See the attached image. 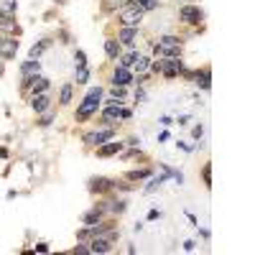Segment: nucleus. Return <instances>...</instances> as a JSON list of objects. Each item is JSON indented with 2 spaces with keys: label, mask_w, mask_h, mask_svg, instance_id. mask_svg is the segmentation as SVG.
<instances>
[{
  "label": "nucleus",
  "mask_w": 255,
  "mask_h": 255,
  "mask_svg": "<svg viewBox=\"0 0 255 255\" xmlns=\"http://www.w3.org/2000/svg\"><path fill=\"white\" fill-rule=\"evenodd\" d=\"M90 77H92L90 67H74V82H77V84H87Z\"/></svg>",
  "instance_id": "nucleus-28"
},
{
  "label": "nucleus",
  "mask_w": 255,
  "mask_h": 255,
  "mask_svg": "<svg viewBox=\"0 0 255 255\" xmlns=\"http://www.w3.org/2000/svg\"><path fill=\"white\" fill-rule=\"evenodd\" d=\"M0 158H8V148H0Z\"/></svg>",
  "instance_id": "nucleus-47"
},
{
  "label": "nucleus",
  "mask_w": 255,
  "mask_h": 255,
  "mask_svg": "<svg viewBox=\"0 0 255 255\" xmlns=\"http://www.w3.org/2000/svg\"><path fill=\"white\" fill-rule=\"evenodd\" d=\"M36 74H41V61L38 59H26L23 64H20V77L23 79H31Z\"/></svg>",
  "instance_id": "nucleus-21"
},
{
  "label": "nucleus",
  "mask_w": 255,
  "mask_h": 255,
  "mask_svg": "<svg viewBox=\"0 0 255 255\" xmlns=\"http://www.w3.org/2000/svg\"><path fill=\"white\" fill-rule=\"evenodd\" d=\"M113 138H118V128H113V125H100V123H97L95 130H87V133L82 135V145L87 148V151H95L97 145L108 143V140H113Z\"/></svg>",
  "instance_id": "nucleus-3"
},
{
  "label": "nucleus",
  "mask_w": 255,
  "mask_h": 255,
  "mask_svg": "<svg viewBox=\"0 0 255 255\" xmlns=\"http://www.w3.org/2000/svg\"><path fill=\"white\" fill-rule=\"evenodd\" d=\"M100 113V100H90V97H82V102L77 105L74 110V123H87Z\"/></svg>",
  "instance_id": "nucleus-8"
},
{
  "label": "nucleus",
  "mask_w": 255,
  "mask_h": 255,
  "mask_svg": "<svg viewBox=\"0 0 255 255\" xmlns=\"http://www.w3.org/2000/svg\"><path fill=\"white\" fill-rule=\"evenodd\" d=\"M118 44L123 49H135L138 44V28H128V26H118Z\"/></svg>",
  "instance_id": "nucleus-13"
},
{
  "label": "nucleus",
  "mask_w": 255,
  "mask_h": 255,
  "mask_svg": "<svg viewBox=\"0 0 255 255\" xmlns=\"http://www.w3.org/2000/svg\"><path fill=\"white\" fill-rule=\"evenodd\" d=\"M51 44H54V38H41V41H36V44L31 46V51H28V59H41L49 49H51Z\"/></svg>",
  "instance_id": "nucleus-20"
},
{
  "label": "nucleus",
  "mask_w": 255,
  "mask_h": 255,
  "mask_svg": "<svg viewBox=\"0 0 255 255\" xmlns=\"http://www.w3.org/2000/svg\"><path fill=\"white\" fill-rule=\"evenodd\" d=\"M18 0H0V18H15Z\"/></svg>",
  "instance_id": "nucleus-25"
},
{
  "label": "nucleus",
  "mask_w": 255,
  "mask_h": 255,
  "mask_svg": "<svg viewBox=\"0 0 255 255\" xmlns=\"http://www.w3.org/2000/svg\"><path fill=\"white\" fill-rule=\"evenodd\" d=\"M151 174H153V166H151V163H145V166H140V168H130V171H125L123 179H125V181H130V184H140V181H145Z\"/></svg>",
  "instance_id": "nucleus-14"
},
{
  "label": "nucleus",
  "mask_w": 255,
  "mask_h": 255,
  "mask_svg": "<svg viewBox=\"0 0 255 255\" xmlns=\"http://www.w3.org/2000/svg\"><path fill=\"white\" fill-rule=\"evenodd\" d=\"M51 87V79H46V77H41V74H36L33 79H31V84H28V90H26V95L28 97H33V95H41V92H46Z\"/></svg>",
  "instance_id": "nucleus-17"
},
{
  "label": "nucleus",
  "mask_w": 255,
  "mask_h": 255,
  "mask_svg": "<svg viewBox=\"0 0 255 255\" xmlns=\"http://www.w3.org/2000/svg\"><path fill=\"white\" fill-rule=\"evenodd\" d=\"M113 184H115V179H110V176H90L87 191L92 197H108V194H113Z\"/></svg>",
  "instance_id": "nucleus-9"
},
{
  "label": "nucleus",
  "mask_w": 255,
  "mask_h": 255,
  "mask_svg": "<svg viewBox=\"0 0 255 255\" xmlns=\"http://www.w3.org/2000/svg\"><path fill=\"white\" fill-rule=\"evenodd\" d=\"M3 74H5V61L0 59V77H3Z\"/></svg>",
  "instance_id": "nucleus-46"
},
{
  "label": "nucleus",
  "mask_w": 255,
  "mask_h": 255,
  "mask_svg": "<svg viewBox=\"0 0 255 255\" xmlns=\"http://www.w3.org/2000/svg\"><path fill=\"white\" fill-rule=\"evenodd\" d=\"M171 179H174V184H176V186H181V184H184V174H181V171H176V168L171 171Z\"/></svg>",
  "instance_id": "nucleus-37"
},
{
  "label": "nucleus",
  "mask_w": 255,
  "mask_h": 255,
  "mask_svg": "<svg viewBox=\"0 0 255 255\" xmlns=\"http://www.w3.org/2000/svg\"><path fill=\"white\" fill-rule=\"evenodd\" d=\"M158 123H161L163 128H171V125H174V120H171V118H168V115H163V118H161Z\"/></svg>",
  "instance_id": "nucleus-40"
},
{
  "label": "nucleus",
  "mask_w": 255,
  "mask_h": 255,
  "mask_svg": "<svg viewBox=\"0 0 255 255\" xmlns=\"http://www.w3.org/2000/svg\"><path fill=\"white\" fill-rule=\"evenodd\" d=\"M184 250H186V253L197 250V243H194V240H186V243H184Z\"/></svg>",
  "instance_id": "nucleus-41"
},
{
  "label": "nucleus",
  "mask_w": 255,
  "mask_h": 255,
  "mask_svg": "<svg viewBox=\"0 0 255 255\" xmlns=\"http://www.w3.org/2000/svg\"><path fill=\"white\" fill-rule=\"evenodd\" d=\"M72 97H74V84L64 82L61 90H59V105H61V108H67V105H72Z\"/></svg>",
  "instance_id": "nucleus-23"
},
{
  "label": "nucleus",
  "mask_w": 255,
  "mask_h": 255,
  "mask_svg": "<svg viewBox=\"0 0 255 255\" xmlns=\"http://www.w3.org/2000/svg\"><path fill=\"white\" fill-rule=\"evenodd\" d=\"M130 118H133V110L123 108V105H105V108H100V125L120 128L123 120H130Z\"/></svg>",
  "instance_id": "nucleus-5"
},
{
  "label": "nucleus",
  "mask_w": 255,
  "mask_h": 255,
  "mask_svg": "<svg viewBox=\"0 0 255 255\" xmlns=\"http://www.w3.org/2000/svg\"><path fill=\"white\" fill-rule=\"evenodd\" d=\"M125 151V140H108V143H102L95 148V156L97 158H113V156H120Z\"/></svg>",
  "instance_id": "nucleus-10"
},
{
  "label": "nucleus",
  "mask_w": 255,
  "mask_h": 255,
  "mask_svg": "<svg viewBox=\"0 0 255 255\" xmlns=\"http://www.w3.org/2000/svg\"><path fill=\"white\" fill-rule=\"evenodd\" d=\"M148 69H151V56H145V54H140L138 59H135V64H133V67H130V72L133 74H148Z\"/></svg>",
  "instance_id": "nucleus-24"
},
{
  "label": "nucleus",
  "mask_w": 255,
  "mask_h": 255,
  "mask_svg": "<svg viewBox=\"0 0 255 255\" xmlns=\"http://www.w3.org/2000/svg\"><path fill=\"white\" fill-rule=\"evenodd\" d=\"M163 140H168V130H163V133L158 135V143H163Z\"/></svg>",
  "instance_id": "nucleus-45"
},
{
  "label": "nucleus",
  "mask_w": 255,
  "mask_h": 255,
  "mask_svg": "<svg viewBox=\"0 0 255 255\" xmlns=\"http://www.w3.org/2000/svg\"><path fill=\"white\" fill-rule=\"evenodd\" d=\"M184 59L181 56H156L151 59V69H148V74H158L163 79H179L181 72H184Z\"/></svg>",
  "instance_id": "nucleus-1"
},
{
  "label": "nucleus",
  "mask_w": 255,
  "mask_h": 255,
  "mask_svg": "<svg viewBox=\"0 0 255 255\" xmlns=\"http://www.w3.org/2000/svg\"><path fill=\"white\" fill-rule=\"evenodd\" d=\"M191 135H194V140H202V135H204V125H202V123H199V125H194Z\"/></svg>",
  "instance_id": "nucleus-36"
},
{
  "label": "nucleus",
  "mask_w": 255,
  "mask_h": 255,
  "mask_svg": "<svg viewBox=\"0 0 255 255\" xmlns=\"http://www.w3.org/2000/svg\"><path fill=\"white\" fill-rule=\"evenodd\" d=\"M102 95H105V90H102L100 84H97V87H90L84 97H90V100H100V102H102Z\"/></svg>",
  "instance_id": "nucleus-33"
},
{
  "label": "nucleus",
  "mask_w": 255,
  "mask_h": 255,
  "mask_svg": "<svg viewBox=\"0 0 255 255\" xmlns=\"http://www.w3.org/2000/svg\"><path fill=\"white\" fill-rule=\"evenodd\" d=\"M115 18H118V26L140 28L143 18H145V10L135 3V0H123V5L115 10Z\"/></svg>",
  "instance_id": "nucleus-2"
},
{
  "label": "nucleus",
  "mask_w": 255,
  "mask_h": 255,
  "mask_svg": "<svg viewBox=\"0 0 255 255\" xmlns=\"http://www.w3.org/2000/svg\"><path fill=\"white\" fill-rule=\"evenodd\" d=\"M120 5H123V0H102V3H100V8H102V13H105V15L115 13Z\"/></svg>",
  "instance_id": "nucleus-29"
},
{
  "label": "nucleus",
  "mask_w": 255,
  "mask_h": 255,
  "mask_svg": "<svg viewBox=\"0 0 255 255\" xmlns=\"http://www.w3.org/2000/svg\"><path fill=\"white\" fill-rule=\"evenodd\" d=\"M181 3H194V0H181Z\"/></svg>",
  "instance_id": "nucleus-48"
},
{
  "label": "nucleus",
  "mask_w": 255,
  "mask_h": 255,
  "mask_svg": "<svg viewBox=\"0 0 255 255\" xmlns=\"http://www.w3.org/2000/svg\"><path fill=\"white\" fill-rule=\"evenodd\" d=\"M202 184H204V189H212V161H207L202 166Z\"/></svg>",
  "instance_id": "nucleus-30"
},
{
  "label": "nucleus",
  "mask_w": 255,
  "mask_h": 255,
  "mask_svg": "<svg viewBox=\"0 0 255 255\" xmlns=\"http://www.w3.org/2000/svg\"><path fill=\"white\" fill-rule=\"evenodd\" d=\"M18 38L15 36H5V33H0V59L3 61H10V59H15V54H18Z\"/></svg>",
  "instance_id": "nucleus-12"
},
{
  "label": "nucleus",
  "mask_w": 255,
  "mask_h": 255,
  "mask_svg": "<svg viewBox=\"0 0 255 255\" xmlns=\"http://www.w3.org/2000/svg\"><path fill=\"white\" fill-rule=\"evenodd\" d=\"M54 3H64V0H54Z\"/></svg>",
  "instance_id": "nucleus-49"
},
{
  "label": "nucleus",
  "mask_w": 255,
  "mask_h": 255,
  "mask_svg": "<svg viewBox=\"0 0 255 255\" xmlns=\"http://www.w3.org/2000/svg\"><path fill=\"white\" fill-rule=\"evenodd\" d=\"M120 156H123V161H145V163L151 161V158H148V153H143L138 145H125V151Z\"/></svg>",
  "instance_id": "nucleus-22"
},
{
  "label": "nucleus",
  "mask_w": 255,
  "mask_h": 255,
  "mask_svg": "<svg viewBox=\"0 0 255 255\" xmlns=\"http://www.w3.org/2000/svg\"><path fill=\"white\" fill-rule=\"evenodd\" d=\"M0 33L20 38V36H23V28H20V23L15 18H0Z\"/></svg>",
  "instance_id": "nucleus-16"
},
{
  "label": "nucleus",
  "mask_w": 255,
  "mask_h": 255,
  "mask_svg": "<svg viewBox=\"0 0 255 255\" xmlns=\"http://www.w3.org/2000/svg\"><path fill=\"white\" fill-rule=\"evenodd\" d=\"M135 3H138L145 13H153V10L158 8V0H135Z\"/></svg>",
  "instance_id": "nucleus-32"
},
{
  "label": "nucleus",
  "mask_w": 255,
  "mask_h": 255,
  "mask_svg": "<svg viewBox=\"0 0 255 255\" xmlns=\"http://www.w3.org/2000/svg\"><path fill=\"white\" fill-rule=\"evenodd\" d=\"M120 54H123V46L118 44V38H115V36L105 38V56H108V61H118Z\"/></svg>",
  "instance_id": "nucleus-19"
},
{
  "label": "nucleus",
  "mask_w": 255,
  "mask_h": 255,
  "mask_svg": "<svg viewBox=\"0 0 255 255\" xmlns=\"http://www.w3.org/2000/svg\"><path fill=\"white\" fill-rule=\"evenodd\" d=\"M158 217H161V212H158V209H151V212H148V220H151V222L158 220Z\"/></svg>",
  "instance_id": "nucleus-42"
},
{
  "label": "nucleus",
  "mask_w": 255,
  "mask_h": 255,
  "mask_svg": "<svg viewBox=\"0 0 255 255\" xmlns=\"http://www.w3.org/2000/svg\"><path fill=\"white\" fill-rule=\"evenodd\" d=\"M181 51H184V38L181 36L166 33V36L153 41V56H181Z\"/></svg>",
  "instance_id": "nucleus-4"
},
{
  "label": "nucleus",
  "mask_w": 255,
  "mask_h": 255,
  "mask_svg": "<svg viewBox=\"0 0 255 255\" xmlns=\"http://www.w3.org/2000/svg\"><path fill=\"white\" fill-rule=\"evenodd\" d=\"M186 220H189L191 225H194V227H199V220H197L194 215H191V212H186Z\"/></svg>",
  "instance_id": "nucleus-43"
},
{
  "label": "nucleus",
  "mask_w": 255,
  "mask_h": 255,
  "mask_svg": "<svg viewBox=\"0 0 255 255\" xmlns=\"http://www.w3.org/2000/svg\"><path fill=\"white\" fill-rule=\"evenodd\" d=\"M140 56V51H135V49H128V54H120V59L115 61V64H120V67H125V69H130L133 64H135V59Z\"/></svg>",
  "instance_id": "nucleus-26"
},
{
  "label": "nucleus",
  "mask_w": 255,
  "mask_h": 255,
  "mask_svg": "<svg viewBox=\"0 0 255 255\" xmlns=\"http://www.w3.org/2000/svg\"><path fill=\"white\" fill-rule=\"evenodd\" d=\"M28 100H31V110H33L36 115L46 113V110L51 108V97H49L46 92H41V95H33V97H28Z\"/></svg>",
  "instance_id": "nucleus-18"
},
{
  "label": "nucleus",
  "mask_w": 255,
  "mask_h": 255,
  "mask_svg": "<svg viewBox=\"0 0 255 255\" xmlns=\"http://www.w3.org/2000/svg\"><path fill=\"white\" fill-rule=\"evenodd\" d=\"M54 120H56V110H54V108H49L46 113H41V115H38L36 125H38V128H49Z\"/></svg>",
  "instance_id": "nucleus-27"
},
{
  "label": "nucleus",
  "mask_w": 255,
  "mask_h": 255,
  "mask_svg": "<svg viewBox=\"0 0 255 255\" xmlns=\"http://www.w3.org/2000/svg\"><path fill=\"white\" fill-rule=\"evenodd\" d=\"M181 79H186L191 84H197L199 90L209 92L212 90V67H209V64H204V67H199V69H184L181 72Z\"/></svg>",
  "instance_id": "nucleus-6"
},
{
  "label": "nucleus",
  "mask_w": 255,
  "mask_h": 255,
  "mask_svg": "<svg viewBox=\"0 0 255 255\" xmlns=\"http://www.w3.org/2000/svg\"><path fill=\"white\" fill-rule=\"evenodd\" d=\"M179 20L184 26H194V28H204V10L194 3H184L179 8Z\"/></svg>",
  "instance_id": "nucleus-7"
},
{
  "label": "nucleus",
  "mask_w": 255,
  "mask_h": 255,
  "mask_svg": "<svg viewBox=\"0 0 255 255\" xmlns=\"http://www.w3.org/2000/svg\"><path fill=\"white\" fill-rule=\"evenodd\" d=\"M105 204H108V217H120L128 212V202L125 199H118L115 194H108L105 197Z\"/></svg>",
  "instance_id": "nucleus-15"
},
{
  "label": "nucleus",
  "mask_w": 255,
  "mask_h": 255,
  "mask_svg": "<svg viewBox=\"0 0 255 255\" xmlns=\"http://www.w3.org/2000/svg\"><path fill=\"white\" fill-rule=\"evenodd\" d=\"M125 95H128V87H115V84L110 87V97L113 100H125Z\"/></svg>",
  "instance_id": "nucleus-34"
},
{
  "label": "nucleus",
  "mask_w": 255,
  "mask_h": 255,
  "mask_svg": "<svg viewBox=\"0 0 255 255\" xmlns=\"http://www.w3.org/2000/svg\"><path fill=\"white\" fill-rule=\"evenodd\" d=\"M197 230H199V227H197ZM199 235H202L204 240H209V230H204V227H202V230H199Z\"/></svg>",
  "instance_id": "nucleus-44"
},
{
  "label": "nucleus",
  "mask_w": 255,
  "mask_h": 255,
  "mask_svg": "<svg viewBox=\"0 0 255 255\" xmlns=\"http://www.w3.org/2000/svg\"><path fill=\"white\" fill-rule=\"evenodd\" d=\"M145 97H148V95H145V90H143V87H138V90H135V102H138V105H143V102H145Z\"/></svg>",
  "instance_id": "nucleus-38"
},
{
  "label": "nucleus",
  "mask_w": 255,
  "mask_h": 255,
  "mask_svg": "<svg viewBox=\"0 0 255 255\" xmlns=\"http://www.w3.org/2000/svg\"><path fill=\"white\" fill-rule=\"evenodd\" d=\"M74 67H87V54H84L82 49L74 51Z\"/></svg>",
  "instance_id": "nucleus-35"
},
{
  "label": "nucleus",
  "mask_w": 255,
  "mask_h": 255,
  "mask_svg": "<svg viewBox=\"0 0 255 255\" xmlns=\"http://www.w3.org/2000/svg\"><path fill=\"white\" fill-rule=\"evenodd\" d=\"M31 253H49V245H46V243H38V245H33Z\"/></svg>",
  "instance_id": "nucleus-39"
},
{
  "label": "nucleus",
  "mask_w": 255,
  "mask_h": 255,
  "mask_svg": "<svg viewBox=\"0 0 255 255\" xmlns=\"http://www.w3.org/2000/svg\"><path fill=\"white\" fill-rule=\"evenodd\" d=\"M69 255H92V253H90V245H87V243L79 240V245H74V248L69 250Z\"/></svg>",
  "instance_id": "nucleus-31"
},
{
  "label": "nucleus",
  "mask_w": 255,
  "mask_h": 255,
  "mask_svg": "<svg viewBox=\"0 0 255 255\" xmlns=\"http://www.w3.org/2000/svg\"><path fill=\"white\" fill-rule=\"evenodd\" d=\"M133 79H135V74L130 69H125V67H120V64H115L113 74H110V87H113V84H115V87H130Z\"/></svg>",
  "instance_id": "nucleus-11"
}]
</instances>
